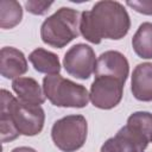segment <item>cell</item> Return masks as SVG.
Returning a JSON list of instances; mask_svg holds the SVG:
<instances>
[{
    "mask_svg": "<svg viewBox=\"0 0 152 152\" xmlns=\"http://www.w3.org/2000/svg\"><path fill=\"white\" fill-rule=\"evenodd\" d=\"M129 27L128 12L118 1H97L91 10L81 13L80 33L93 44H100L102 39L119 40L128 33Z\"/></svg>",
    "mask_w": 152,
    "mask_h": 152,
    "instance_id": "1",
    "label": "cell"
},
{
    "mask_svg": "<svg viewBox=\"0 0 152 152\" xmlns=\"http://www.w3.org/2000/svg\"><path fill=\"white\" fill-rule=\"evenodd\" d=\"M45 113L40 106L27 104L1 89V141L10 142L19 135L33 137L43 131Z\"/></svg>",
    "mask_w": 152,
    "mask_h": 152,
    "instance_id": "2",
    "label": "cell"
},
{
    "mask_svg": "<svg viewBox=\"0 0 152 152\" xmlns=\"http://www.w3.org/2000/svg\"><path fill=\"white\" fill-rule=\"evenodd\" d=\"M81 13L70 7H61L52 15L48 17L40 26L43 43L62 49L78 37Z\"/></svg>",
    "mask_w": 152,
    "mask_h": 152,
    "instance_id": "3",
    "label": "cell"
},
{
    "mask_svg": "<svg viewBox=\"0 0 152 152\" xmlns=\"http://www.w3.org/2000/svg\"><path fill=\"white\" fill-rule=\"evenodd\" d=\"M43 90L46 99L56 107L83 108L90 101L84 86L58 75H46L43 78Z\"/></svg>",
    "mask_w": 152,
    "mask_h": 152,
    "instance_id": "4",
    "label": "cell"
},
{
    "mask_svg": "<svg viewBox=\"0 0 152 152\" xmlns=\"http://www.w3.org/2000/svg\"><path fill=\"white\" fill-rule=\"evenodd\" d=\"M88 135V124L83 115L71 114L55 121L51 128L53 144L63 152H76L80 150Z\"/></svg>",
    "mask_w": 152,
    "mask_h": 152,
    "instance_id": "5",
    "label": "cell"
},
{
    "mask_svg": "<svg viewBox=\"0 0 152 152\" xmlns=\"http://www.w3.org/2000/svg\"><path fill=\"white\" fill-rule=\"evenodd\" d=\"M124 86L125 82L116 77L97 75L90 86V102L96 108L112 109L120 103L124 95Z\"/></svg>",
    "mask_w": 152,
    "mask_h": 152,
    "instance_id": "6",
    "label": "cell"
},
{
    "mask_svg": "<svg viewBox=\"0 0 152 152\" xmlns=\"http://www.w3.org/2000/svg\"><path fill=\"white\" fill-rule=\"evenodd\" d=\"M96 61L93 48L78 43L65 52L63 57V66L70 76L78 80H88L95 71Z\"/></svg>",
    "mask_w": 152,
    "mask_h": 152,
    "instance_id": "7",
    "label": "cell"
},
{
    "mask_svg": "<svg viewBox=\"0 0 152 152\" xmlns=\"http://www.w3.org/2000/svg\"><path fill=\"white\" fill-rule=\"evenodd\" d=\"M94 72L95 76H113L126 83V80L129 74V64L124 53L115 50H108L99 56Z\"/></svg>",
    "mask_w": 152,
    "mask_h": 152,
    "instance_id": "8",
    "label": "cell"
},
{
    "mask_svg": "<svg viewBox=\"0 0 152 152\" xmlns=\"http://www.w3.org/2000/svg\"><path fill=\"white\" fill-rule=\"evenodd\" d=\"M124 128L140 151L145 152L148 144L152 142V114L148 112H134L128 116Z\"/></svg>",
    "mask_w": 152,
    "mask_h": 152,
    "instance_id": "9",
    "label": "cell"
},
{
    "mask_svg": "<svg viewBox=\"0 0 152 152\" xmlns=\"http://www.w3.org/2000/svg\"><path fill=\"white\" fill-rule=\"evenodd\" d=\"M27 59L25 55L13 48L5 46L0 51V72L7 80H15L27 71Z\"/></svg>",
    "mask_w": 152,
    "mask_h": 152,
    "instance_id": "10",
    "label": "cell"
},
{
    "mask_svg": "<svg viewBox=\"0 0 152 152\" xmlns=\"http://www.w3.org/2000/svg\"><path fill=\"white\" fill-rule=\"evenodd\" d=\"M131 91L139 101H152V63H140L134 68L131 78Z\"/></svg>",
    "mask_w": 152,
    "mask_h": 152,
    "instance_id": "11",
    "label": "cell"
},
{
    "mask_svg": "<svg viewBox=\"0 0 152 152\" xmlns=\"http://www.w3.org/2000/svg\"><path fill=\"white\" fill-rule=\"evenodd\" d=\"M12 89L17 94L18 100L27 103L40 106L45 102V94L39 83L32 77H18L12 82Z\"/></svg>",
    "mask_w": 152,
    "mask_h": 152,
    "instance_id": "12",
    "label": "cell"
},
{
    "mask_svg": "<svg viewBox=\"0 0 152 152\" xmlns=\"http://www.w3.org/2000/svg\"><path fill=\"white\" fill-rule=\"evenodd\" d=\"M28 61L36 71L46 75H58L61 71V63L58 56L43 48L34 49L28 55Z\"/></svg>",
    "mask_w": 152,
    "mask_h": 152,
    "instance_id": "13",
    "label": "cell"
},
{
    "mask_svg": "<svg viewBox=\"0 0 152 152\" xmlns=\"http://www.w3.org/2000/svg\"><path fill=\"white\" fill-rule=\"evenodd\" d=\"M134 52L144 59H152V23L145 21L139 25L132 38Z\"/></svg>",
    "mask_w": 152,
    "mask_h": 152,
    "instance_id": "14",
    "label": "cell"
},
{
    "mask_svg": "<svg viewBox=\"0 0 152 152\" xmlns=\"http://www.w3.org/2000/svg\"><path fill=\"white\" fill-rule=\"evenodd\" d=\"M100 152H141L135 141L129 137V134L121 127L118 133L107 139L101 146Z\"/></svg>",
    "mask_w": 152,
    "mask_h": 152,
    "instance_id": "15",
    "label": "cell"
},
{
    "mask_svg": "<svg viewBox=\"0 0 152 152\" xmlns=\"http://www.w3.org/2000/svg\"><path fill=\"white\" fill-rule=\"evenodd\" d=\"M23 19L21 5L15 0L0 1V27L4 30L15 27Z\"/></svg>",
    "mask_w": 152,
    "mask_h": 152,
    "instance_id": "16",
    "label": "cell"
},
{
    "mask_svg": "<svg viewBox=\"0 0 152 152\" xmlns=\"http://www.w3.org/2000/svg\"><path fill=\"white\" fill-rule=\"evenodd\" d=\"M52 1H37V0H28L25 2V8L28 13L34 15H44L49 8L52 6Z\"/></svg>",
    "mask_w": 152,
    "mask_h": 152,
    "instance_id": "17",
    "label": "cell"
},
{
    "mask_svg": "<svg viewBox=\"0 0 152 152\" xmlns=\"http://www.w3.org/2000/svg\"><path fill=\"white\" fill-rule=\"evenodd\" d=\"M127 6L133 8L135 12L145 14V15H152V0H134V1H127Z\"/></svg>",
    "mask_w": 152,
    "mask_h": 152,
    "instance_id": "18",
    "label": "cell"
},
{
    "mask_svg": "<svg viewBox=\"0 0 152 152\" xmlns=\"http://www.w3.org/2000/svg\"><path fill=\"white\" fill-rule=\"evenodd\" d=\"M11 152H37V151L32 147H28V146H19V147L13 148Z\"/></svg>",
    "mask_w": 152,
    "mask_h": 152,
    "instance_id": "19",
    "label": "cell"
}]
</instances>
